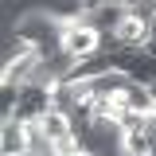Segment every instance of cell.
<instances>
[{
    "instance_id": "obj_1",
    "label": "cell",
    "mask_w": 156,
    "mask_h": 156,
    "mask_svg": "<svg viewBox=\"0 0 156 156\" xmlns=\"http://www.w3.org/2000/svg\"><path fill=\"white\" fill-rule=\"evenodd\" d=\"M101 43H105V35H101V31H94L82 16L62 23V51H66V55H74L78 62H82V58L101 55Z\"/></svg>"
},
{
    "instance_id": "obj_2",
    "label": "cell",
    "mask_w": 156,
    "mask_h": 156,
    "mask_svg": "<svg viewBox=\"0 0 156 156\" xmlns=\"http://www.w3.org/2000/svg\"><path fill=\"white\" fill-rule=\"evenodd\" d=\"M51 109H55V98H51L47 82H23L20 86V105H16L20 121H43Z\"/></svg>"
},
{
    "instance_id": "obj_3",
    "label": "cell",
    "mask_w": 156,
    "mask_h": 156,
    "mask_svg": "<svg viewBox=\"0 0 156 156\" xmlns=\"http://www.w3.org/2000/svg\"><path fill=\"white\" fill-rule=\"evenodd\" d=\"M27 152V125L20 117H4L0 121V156H20Z\"/></svg>"
},
{
    "instance_id": "obj_4",
    "label": "cell",
    "mask_w": 156,
    "mask_h": 156,
    "mask_svg": "<svg viewBox=\"0 0 156 156\" xmlns=\"http://www.w3.org/2000/svg\"><path fill=\"white\" fill-rule=\"evenodd\" d=\"M117 109H136V113H148V117H152L156 98H152V90H148V86H140V82H129V86H125V94L117 98Z\"/></svg>"
},
{
    "instance_id": "obj_5",
    "label": "cell",
    "mask_w": 156,
    "mask_h": 156,
    "mask_svg": "<svg viewBox=\"0 0 156 156\" xmlns=\"http://www.w3.org/2000/svg\"><path fill=\"white\" fill-rule=\"evenodd\" d=\"M156 140L148 133H125L121 136V156H152Z\"/></svg>"
},
{
    "instance_id": "obj_6",
    "label": "cell",
    "mask_w": 156,
    "mask_h": 156,
    "mask_svg": "<svg viewBox=\"0 0 156 156\" xmlns=\"http://www.w3.org/2000/svg\"><path fill=\"white\" fill-rule=\"evenodd\" d=\"M144 51H148V55H152V58H156V35H152V39H148V47H144Z\"/></svg>"
},
{
    "instance_id": "obj_7",
    "label": "cell",
    "mask_w": 156,
    "mask_h": 156,
    "mask_svg": "<svg viewBox=\"0 0 156 156\" xmlns=\"http://www.w3.org/2000/svg\"><path fill=\"white\" fill-rule=\"evenodd\" d=\"M148 90H152V98H156V82H152V86H148Z\"/></svg>"
},
{
    "instance_id": "obj_8",
    "label": "cell",
    "mask_w": 156,
    "mask_h": 156,
    "mask_svg": "<svg viewBox=\"0 0 156 156\" xmlns=\"http://www.w3.org/2000/svg\"><path fill=\"white\" fill-rule=\"evenodd\" d=\"M20 156H31V152H20Z\"/></svg>"
},
{
    "instance_id": "obj_9",
    "label": "cell",
    "mask_w": 156,
    "mask_h": 156,
    "mask_svg": "<svg viewBox=\"0 0 156 156\" xmlns=\"http://www.w3.org/2000/svg\"><path fill=\"white\" fill-rule=\"evenodd\" d=\"M78 156H86V152H78Z\"/></svg>"
}]
</instances>
